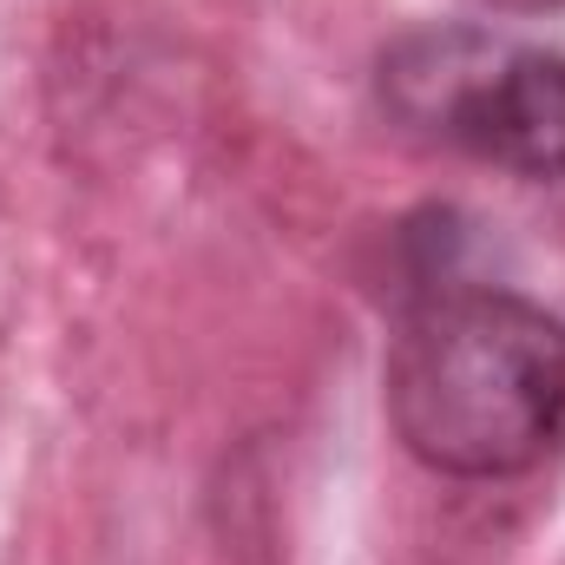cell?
I'll list each match as a JSON object with an SVG mask.
<instances>
[{
    "mask_svg": "<svg viewBox=\"0 0 565 565\" xmlns=\"http://www.w3.org/2000/svg\"><path fill=\"white\" fill-rule=\"evenodd\" d=\"M402 119L520 178H565V53L487 33H422L388 66Z\"/></svg>",
    "mask_w": 565,
    "mask_h": 565,
    "instance_id": "cell-2",
    "label": "cell"
},
{
    "mask_svg": "<svg viewBox=\"0 0 565 565\" xmlns=\"http://www.w3.org/2000/svg\"><path fill=\"white\" fill-rule=\"evenodd\" d=\"M402 447L454 480H507L565 447V322L513 289H440L388 355Z\"/></svg>",
    "mask_w": 565,
    "mask_h": 565,
    "instance_id": "cell-1",
    "label": "cell"
},
{
    "mask_svg": "<svg viewBox=\"0 0 565 565\" xmlns=\"http://www.w3.org/2000/svg\"><path fill=\"white\" fill-rule=\"evenodd\" d=\"M487 7H500V13H546V7H565V0H487Z\"/></svg>",
    "mask_w": 565,
    "mask_h": 565,
    "instance_id": "cell-3",
    "label": "cell"
}]
</instances>
